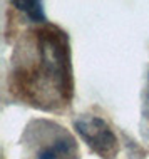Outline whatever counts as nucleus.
I'll use <instances>...</instances> for the list:
<instances>
[{
  "label": "nucleus",
  "instance_id": "1",
  "mask_svg": "<svg viewBox=\"0 0 149 159\" xmlns=\"http://www.w3.org/2000/svg\"><path fill=\"white\" fill-rule=\"evenodd\" d=\"M74 127L87 146L102 157H112L117 152V137L104 119L97 116H79Z\"/></svg>",
  "mask_w": 149,
  "mask_h": 159
},
{
  "label": "nucleus",
  "instance_id": "2",
  "mask_svg": "<svg viewBox=\"0 0 149 159\" xmlns=\"http://www.w3.org/2000/svg\"><path fill=\"white\" fill-rule=\"evenodd\" d=\"M72 156H75V141L65 132L54 136L50 144H44L35 152V159H69Z\"/></svg>",
  "mask_w": 149,
  "mask_h": 159
},
{
  "label": "nucleus",
  "instance_id": "3",
  "mask_svg": "<svg viewBox=\"0 0 149 159\" xmlns=\"http://www.w3.org/2000/svg\"><path fill=\"white\" fill-rule=\"evenodd\" d=\"M14 5L19 8V10L25 12L32 22H45V15H44V8H42V3L37 2V0H27V2H22V0H15Z\"/></svg>",
  "mask_w": 149,
  "mask_h": 159
}]
</instances>
